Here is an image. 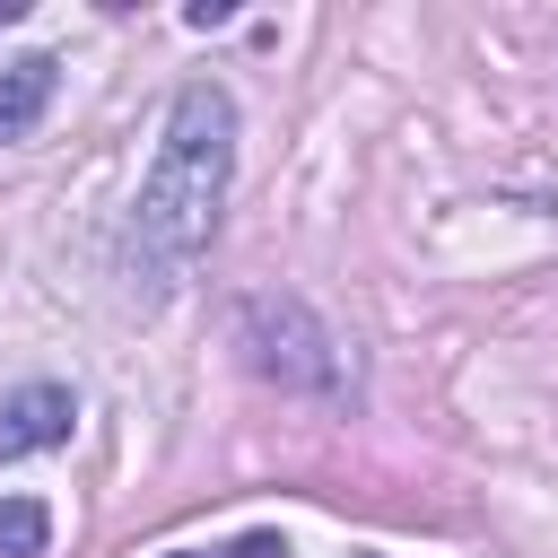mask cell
Returning <instances> with one entry per match:
<instances>
[{
  "label": "cell",
  "mask_w": 558,
  "mask_h": 558,
  "mask_svg": "<svg viewBox=\"0 0 558 558\" xmlns=\"http://www.w3.org/2000/svg\"><path fill=\"white\" fill-rule=\"evenodd\" d=\"M227 157H235V105L227 87H183L174 113H166V140H157V166L131 201V262L148 288L183 279L192 253L209 244L218 227V201H227Z\"/></svg>",
  "instance_id": "cell-1"
},
{
  "label": "cell",
  "mask_w": 558,
  "mask_h": 558,
  "mask_svg": "<svg viewBox=\"0 0 558 558\" xmlns=\"http://www.w3.org/2000/svg\"><path fill=\"white\" fill-rule=\"evenodd\" d=\"M70 436V392L61 384H17L0 401V453H44Z\"/></svg>",
  "instance_id": "cell-2"
},
{
  "label": "cell",
  "mask_w": 558,
  "mask_h": 558,
  "mask_svg": "<svg viewBox=\"0 0 558 558\" xmlns=\"http://www.w3.org/2000/svg\"><path fill=\"white\" fill-rule=\"evenodd\" d=\"M44 96H52V61H44V52H26V61H9V70H0V140H17V131H35V113H44Z\"/></svg>",
  "instance_id": "cell-3"
},
{
  "label": "cell",
  "mask_w": 558,
  "mask_h": 558,
  "mask_svg": "<svg viewBox=\"0 0 558 558\" xmlns=\"http://www.w3.org/2000/svg\"><path fill=\"white\" fill-rule=\"evenodd\" d=\"M52 541V514L35 497H0V558H44Z\"/></svg>",
  "instance_id": "cell-4"
},
{
  "label": "cell",
  "mask_w": 558,
  "mask_h": 558,
  "mask_svg": "<svg viewBox=\"0 0 558 558\" xmlns=\"http://www.w3.org/2000/svg\"><path fill=\"white\" fill-rule=\"evenodd\" d=\"M227 558H288V541H279V532H244Z\"/></svg>",
  "instance_id": "cell-5"
},
{
  "label": "cell",
  "mask_w": 558,
  "mask_h": 558,
  "mask_svg": "<svg viewBox=\"0 0 558 558\" xmlns=\"http://www.w3.org/2000/svg\"><path fill=\"white\" fill-rule=\"evenodd\" d=\"M183 558H192V549H183Z\"/></svg>",
  "instance_id": "cell-6"
}]
</instances>
